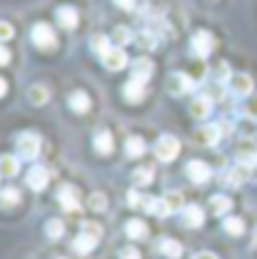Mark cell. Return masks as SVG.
<instances>
[{"label": "cell", "mask_w": 257, "mask_h": 259, "mask_svg": "<svg viewBox=\"0 0 257 259\" xmlns=\"http://www.w3.org/2000/svg\"><path fill=\"white\" fill-rule=\"evenodd\" d=\"M65 232V225L60 222V220H50L48 225H45V234L50 237V239H60Z\"/></svg>", "instance_id": "35"}, {"label": "cell", "mask_w": 257, "mask_h": 259, "mask_svg": "<svg viewBox=\"0 0 257 259\" xmlns=\"http://www.w3.org/2000/svg\"><path fill=\"white\" fill-rule=\"evenodd\" d=\"M15 147H18V155H20L23 160H35L38 152H40V137L32 135V132H23V135L18 137Z\"/></svg>", "instance_id": "1"}, {"label": "cell", "mask_w": 257, "mask_h": 259, "mask_svg": "<svg viewBox=\"0 0 257 259\" xmlns=\"http://www.w3.org/2000/svg\"><path fill=\"white\" fill-rule=\"evenodd\" d=\"M58 202H60V207H63V209L72 212V209H78V207H80V194H78L75 187L65 185V187H60V192H58Z\"/></svg>", "instance_id": "12"}, {"label": "cell", "mask_w": 257, "mask_h": 259, "mask_svg": "<svg viewBox=\"0 0 257 259\" xmlns=\"http://www.w3.org/2000/svg\"><path fill=\"white\" fill-rule=\"evenodd\" d=\"M18 169H20L18 157H13V155H3V157H0V175H3V177H15Z\"/></svg>", "instance_id": "21"}, {"label": "cell", "mask_w": 257, "mask_h": 259, "mask_svg": "<svg viewBox=\"0 0 257 259\" xmlns=\"http://www.w3.org/2000/svg\"><path fill=\"white\" fill-rule=\"evenodd\" d=\"M230 77H232V75H230V65L227 63H217L212 67V80H215V82H225Z\"/></svg>", "instance_id": "36"}, {"label": "cell", "mask_w": 257, "mask_h": 259, "mask_svg": "<svg viewBox=\"0 0 257 259\" xmlns=\"http://www.w3.org/2000/svg\"><path fill=\"white\" fill-rule=\"evenodd\" d=\"M210 204H212V212H215V214H220V217H225L227 212L232 209V202L227 199L225 194H215V197L210 199Z\"/></svg>", "instance_id": "26"}, {"label": "cell", "mask_w": 257, "mask_h": 259, "mask_svg": "<svg viewBox=\"0 0 257 259\" xmlns=\"http://www.w3.org/2000/svg\"><path fill=\"white\" fill-rule=\"evenodd\" d=\"M153 72H155L153 60H148V58H137V60H132V77H135V80H142V82H145Z\"/></svg>", "instance_id": "16"}, {"label": "cell", "mask_w": 257, "mask_h": 259, "mask_svg": "<svg viewBox=\"0 0 257 259\" xmlns=\"http://www.w3.org/2000/svg\"><path fill=\"white\" fill-rule=\"evenodd\" d=\"M165 88H167V93L175 97L185 95V93H190L195 88V80L190 75H185V72H172L170 77H167V82H165Z\"/></svg>", "instance_id": "3"}, {"label": "cell", "mask_w": 257, "mask_h": 259, "mask_svg": "<svg viewBox=\"0 0 257 259\" xmlns=\"http://www.w3.org/2000/svg\"><path fill=\"white\" fill-rule=\"evenodd\" d=\"M185 172H188V177L193 180L195 185H202V182H207V180H210V167H207L205 162H200V160L188 162Z\"/></svg>", "instance_id": "10"}, {"label": "cell", "mask_w": 257, "mask_h": 259, "mask_svg": "<svg viewBox=\"0 0 257 259\" xmlns=\"http://www.w3.org/2000/svg\"><path fill=\"white\" fill-rule=\"evenodd\" d=\"M135 42H137L142 50H153V48H158V35L150 30H142L140 35H135Z\"/></svg>", "instance_id": "28"}, {"label": "cell", "mask_w": 257, "mask_h": 259, "mask_svg": "<svg viewBox=\"0 0 257 259\" xmlns=\"http://www.w3.org/2000/svg\"><path fill=\"white\" fill-rule=\"evenodd\" d=\"M30 37H32V42H35V48H40V50H53L55 48V32L45 23H38L32 28Z\"/></svg>", "instance_id": "4"}, {"label": "cell", "mask_w": 257, "mask_h": 259, "mask_svg": "<svg viewBox=\"0 0 257 259\" xmlns=\"http://www.w3.org/2000/svg\"><path fill=\"white\" fill-rule=\"evenodd\" d=\"M212 45H215V42H212V35H210V32L200 30L193 35V53L197 58H207V55L212 53Z\"/></svg>", "instance_id": "8"}, {"label": "cell", "mask_w": 257, "mask_h": 259, "mask_svg": "<svg viewBox=\"0 0 257 259\" xmlns=\"http://www.w3.org/2000/svg\"><path fill=\"white\" fill-rule=\"evenodd\" d=\"M8 63H10V53H8L5 45H0V65H8Z\"/></svg>", "instance_id": "43"}, {"label": "cell", "mask_w": 257, "mask_h": 259, "mask_svg": "<svg viewBox=\"0 0 257 259\" xmlns=\"http://www.w3.org/2000/svg\"><path fill=\"white\" fill-rule=\"evenodd\" d=\"M125 234H128L130 239H142L148 234V225L142 220H130L128 225H125Z\"/></svg>", "instance_id": "23"}, {"label": "cell", "mask_w": 257, "mask_h": 259, "mask_svg": "<svg viewBox=\"0 0 257 259\" xmlns=\"http://www.w3.org/2000/svg\"><path fill=\"white\" fill-rule=\"evenodd\" d=\"M235 157H237L240 164L252 167L257 162V142L255 140H242V142L237 145V150H235Z\"/></svg>", "instance_id": "7"}, {"label": "cell", "mask_w": 257, "mask_h": 259, "mask_svg": "<svg viewBox=\"0 0 257 259\" xmlns=\"http://www.w3.org/2000/svg\"><path fill=\"white\" fill-rule=\"evenodd\" d=\"M142 199H145V197H140V192H135V190L128 194V204L130 207H142Z\"/></svg>", "instance_id": "41"}, {"label": "cell", "mask_w": 257, "mask_h": 259, "mask_svg": "<svg viewBox=\"0 0 257 259\" xmlns=\"http://www.w3.org/2000/svg\"><path fill=\"white\" fill-rule=\"evenodd\" d=\"M220 135H223V127H220V125H205V127H200L195 132V142L212 147V145H217Z\"/></svg>", "instance_id": "9"}, {"label": "cell", "mask_w": 257, "mask_h": 259, "mask_svg": "<svg viewBox=\"0 0 257 259\" xmlns=\"http://www.w3.org/2000/svg\"><path fill=\"white\" fill-rule=\"evenodd\" d=\"M90 45H93V50H95L100 58L107 55V53L113 50V48H110V37H102V35H95V37L90 40Z\"/></svg>", "instance_id": "34"}, {"label": "cell", "mask_w": 257, "mask_h": 259, "mask_svg": "<svg viewBox=\"0 0 257 259\" xmlns=\"http://www.w3.org/2000/svg\"><path fill=\"white\" fill-rule=\"evenodd\" d=\"M0 177H3V175H0Z\"/></svg>", "instance_id": "49"}, {"label": "cell", "mask_w": 257, "mask_h": 259, "mask_svg": "<svg viewBox=\"0 0 257 259\" xmlns=\"http://www.w3.org/2000/svg\"><path fill=\"white\" fill-rule=\"evenodd\" d=\"M195 259H217L215 254H210V252H202V254H197Z\"/></svg>", "instance_id": "46"}, {"label": "cell", "mask_w": 257, "mask_h": 259, "mask_svg": "<svg viewBox=\"0 0 257 259\" xmlns=\"http://www.w3.org/2000/svg\"><path fill=\"white\" fill-rule=\"evenodd\" d=\"M55 18H58V23L63 25L65 30H72V28L78 25V10H75L72 5H60V8L55 10Z\"/></svg>", "instance_id": "14"}, {"label": "cell", "mask_w": 257, "mask_h": 259, "mask_svg": "<svg viewBox=\"0 0 257 259\" xmlns=\"http://www.w3.org/2000/svg\"><path fill=\"white\" fill-rule=\"evenodd\" d=\"M88 204H90V209H95V212H105V207H107V197L95 192V194H90Z\"/></svg>", "instance_id": "37"}, {"label": "cell", "mask_w": 257, "mask_h": 259, "mask_svg": "<svg viewBox=\"0 0 257 259\" xmlns=\"http://www.w3.org/2000/svg\"><path fill=\"white\" fill-rule=\"evenodd\" d=\"M202 220H205V214H202V209L197 207V204H188L185 209H182V222L185 227H200L202 225Z\"/></svg>", "instance_id": "17"}, {"label": "cell", "mask_w": 257, "mask_h": 259, "mask_svg": "<svg viewBox=\"0 0 257 259\" xmlns=\"http://www.w3.org/2000/svg\"><path fill=\"white\" fill-rule=\"evenodd\" d=\"M58 259H63V257H58Z\"/></svg>", "instance_id": "48"}, {"label": "cell", "mask_w": 257, "mask_h": 259, "mask_svg": "<svg viewBox=\"0 0 257 259\" xmlns=\"http://www.w3.org/2000/svg\"><path fill=\"white\" fill-rule=\"evenodd\" d=\"M245 180H247V167L245 164H237L235 169L227 172V185H232V187H240Z\"/></svg>", "instance_id": "27"}, {"label": "cell", "mask_w": 257, "mask_h": 259, "mask_svg": "<svg viewBox=\"0 0 257 259\" xmlns=\"http://www.w3.org/2000/svg\"><path fill=\"white\" fill-rule=\"evenodd\" d=\"M83 234H90V237L100 239L102 229H100V225H95V222H85V225H83Z\"/></svg>", "instance_id": "38"}, {"label": "cell", "mask_w": 257, "mask_h": 259, "mask_svg": "<svg viewBox=\"0 0 257 259\" xmlns=\"http://www.w3.org/2000/svg\"><path fill=\"white\" fill-rule=\"evenodd\" d=\"M210 112H212V100L207 95L197 97V100L190 102V115L195 120H205V117H210Z\"/></svg>", "instance_id": "15"}, {"label": "cell", "mask_w": 257, "mask_h": 259, "mask_svg": "<svg viewBox=\"0 0 257 259\" xmlns=\"http://www.w3.org/2000/svg\"><path fill=\"white\" fill-rule=\"evenodd\" d=\"M230 93L232 95H237V97H250L252 95V77L250 75H245V72H237V75H232L230 80Z\"/></svg>", "instance_id": "5"}, {"label": "cell", "mask_w": 257, "mask_h": 259, "mask_svg": "<svg viewBox=\"0 0 257 259\" xmlns=\"http://www.w3.org/2000/svg\"><path fill=\"white\" fill-rule=\"evenodd\" d=\"M252 244H255V249H257V229H255V239H252Z\"/></svg>", "instance_id": "47"}, {"label": "cell", "mask_w": 257, "mask_h": 259, "mask_svg": "<svg viewBox=\"0 0 257 259\" xmlns=\"http://www.w3.org/2000/svg\"><path fill=\"white\" fill-rule=\"evenodd\" d=\"M28 100H30L32 105H45L50 100V90L45 85L35 82V85H30V90H28Z\"/></svg>", "instance_id": "19"}, {"label": "cell", "mask_w": 257, "mask_h": 259, "mask_svg": "<svg viewBox=\"0 0 257 259\" xmlns=\"http://www.w3.org/2000/svg\"><path fill=\"white\" fill-rule=\"evenodd\" d=\"M225 232L227 234H232V237H240L242 232H245V222L240 220V217H225Z\"/></svg>", "instance_id": "32"}, {"label": "cell", "mask_w": 257, "mask_h": 259, "mask_svg": "<svg viewBox=\"0 0 257 259\" xmlns=\"http://www.w3.org/2000/svg\"><path fill=\"white\" fill-rule=\"evenodd\" d=\"M132 182L140 185V187H142V185L148 187V185L153 182V169H150V167H137V169L132 172Z\"/></svg>", "instance_id": "33"}, {"label": "cell", "mask_w": 257, "mask_h": 259, "mask_svg": "<svg viewBox=\"0 0 257 259\" xmlns=\"http://www.w3.org/2000/svg\"><path fill=\"white\" fill-rule=\"evenodd\" d=\"M5 93H8V82H5V80L0 77V97L5 95Z\"/></svg>", "instance_id": "45"}, {"label": "cell", "mask_w": 257, "mask_h": 259, "mask_svg": "<svg viewBox=\"0 0 257 259\" xmlns=\"http://www.w3.org/2000/svg\"><path fill=\"white\" fill-rule=\"evenodd\" d=\"M25 182H28V187H30V190L40 192V190H45V187H48V182H50V175H48V169H45L43 164H32L30 169H28V177H25Z\"/></svg>", "instance_id": "6"}, {"label": "cell", "mask_w": 257, "mask_h": 259, "mask_svg": "<svg viewBox=\"0 0 257 259\" xmlns=\"http://www.w3.org/2000/svg\"><path fill=\"white\" fill-rule=\"evenodd\" d=\"M18 199H20V192H18V190H13V187L3 190V192H0V209H10V207H15Z\"/></svg>", "instance_id": "29"}, {"label": "cell", "mask_w": 257, "mask_h": 259, "mask_svg": "<svg viewBox=\"0 0 257 259\" xmlns=\"http://www.w3.org/2000/svg\"><path fill=\"white\" fill-rule=\"evenodd\" d=\"M165 199V204H167V212L172 214V212H182L185 209V202H182V194L180 192H170L162 197Z\"/></svg>", "instance_id": "30"}, {"label": "cell", "mask_w": 257, "mask_h": 259, "mask_svg": "<svg viewBox=\"0 0 257 259\" xmlns=\"http://www.w3.org/2000/svg\"><path fill=\"white\" fill-rule=\"evenodd\" d=\"M180 152V142L172 135H162L160 140L155 142V157L162 162H172Z\"/></svg>", "instance_id": "2"}, {"label": "cell", "mask_w": 257, "mask_h": 259, "mask_svg": "<svg viewBox=\"0 0 257 259\" xmlns=\"http://www.w3.org/2000/svg\"><path fill=\"white\" fill-rule=\"evenodd\" d=\"M110 40H113L118 48H123V45H130V42L135 40V35H132V30H130V28H123V25H120V28H115V30H113Z\"/></svg>", "instance_id": "24"}, {"label": "cell", "mask_w": 257, "mask_h": 259, "mask_svg": "<svg viewBox=\"0 0 257 259\" xmlns=\"http://www.w3.org/2000/svg\"><path fill=\"white\" fill-rule=\"evenodd\" d=\"M123 97L128 100L130 105H137V102L145 97V82L132 77L130 82H125V88H123Z\"/></svg>", "instance_id": "13"}, {"label": "cell", "mask_w": 257, "mask_h": 259, "mask_svg": "<svg viewBox=\"0 0 257 259\" xmlns=\"http://www.w3.org/2000/svg\"><path fill=\"white\" fill-rule=\"evenodd\" d=\"M245 115H247V117H255V120H257V97L247 100V105H245Z\"/></svg>", "instance_id": "40"}, {"label": "cell", "mask_w": 257, "mask_h": 259, "mask_svg": "<svg viewBox=\"0 0 257 259\" xmlns=\"http://www.w3.org/2000/svg\"><path fill=\"white\" fill-rule=\"evenodd\" d=\"M102 65H105L107 70H113V72L123 70V67L128 65V55H125V50H123V48H113L107 55H102Z\"/></svg>", "instance_id": "11"}, {"label": "cell", "mask_w": 257, "mask_h": 259, "mask_svg": "<svg viewBox=\"0 0 257 259\" xmlns=\"http://www.w3.org/2000/svg\"><path fill=\"white\" fill-rule=\"evenodd\" d=\"M115 5L123 8V10H132L135 8V0H115Z\"/></svg>", "instance_id": "44"}, {"label": "cell", "mask_w": 257, "mask_h": 259, "mask_svg": "<svg viewBox=\"0 0 257 259\" xmlns=\"http://www.w3.org/2000/svg\"><path fill=\"white\" fill-rule=\"evenodd\" d=\"M125 152H128L130 157L145 155V142H142L140 137H128V140H125Z\"/></svg>", "instance_id": "31"}, {"label": "cell", "mask_w": 257, "mask_h": 259, "mask_svg": "<svg viewBox=\"0 0 257 259\" xmlns=\"http://www.w3.org/2000/svg\"><path fill=\"white\" fill-rule=\"evenodd\" d=\"M15 35V28L10 25V23H5V20H0V40H10Z\"/></svg>", "instance_id": "39"}, {"label": "cell", "mask_w": 257, "mask_h": 259, "mask_svg": "<svg viewBox=\"0 0 257 259\" xmlns=\"http://www.w3.org/2000/svg\"><path fill=\"white\" fill-rule=\"evenodd\" d=\"M120 259H140V252H137L135 247H125V249L120 252Z\"/></svg>", "instance_id": "42"}, {"label": "cell", "mask_w": 257, "mask_h": 259, "mask_svg": "<svg viewBox=\"0 0 257 259\" xmlns=\"http://www.w3.org/2000/svg\"><path fill=\"white\" fill-rule=\"evenodd\" d=\"M93 145H95L97 155H110V152H113V135H110V132H97Z\"/></svg>", "instance_id": "20"}, {"label": "cell", "mask_w": 257, "mask_h": 259, "mask_svg": "<svg viewBox=\"0 0 257 259\" xmlns=\"http://www.w3.org/2000/svg\"><path fill=\"white\" fill-rule=\"evenodd\" d=\"M95 244H97V239L95 237H90V234H78L75 237V242H72V249L78 252V254H88V252H93L95 249Z\"/></svg>", "instance_id": "18"}, {"label": "cell", "mask_w": 257, "mask_h": 259, "mask_svg": "<svg viewBox=\"0 0 257 259\" xmlns=\"http://www.w3.org/2000/svg\"><path fill=\"white\" fill-rule=\"evenodd\" d=\"M160 252L165 254L167 259H177L182 254V247H180V242H175V239H170V237H165L160 242Z\"/></svg>", "instance_id": "22"}, {"label": "cell", "mask_w": 257, "mask_h": 259, "mask_svg": "<svg viewBox=\"0 0 257 259\" xmlns=\"http://www.w3.org/2000/svg\"><path fill=\"white\" fill-rule=\"evenodd\" d=\"M70 110H75V112H88V110H90V97L85 95V93H72V95H70Z\"/></svg>", "instance_id": "25"}]
</instances>
